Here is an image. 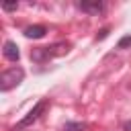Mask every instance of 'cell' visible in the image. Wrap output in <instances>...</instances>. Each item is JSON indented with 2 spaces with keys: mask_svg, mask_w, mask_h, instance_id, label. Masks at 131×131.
Masks as SVG:
<instances>
[{
  "mask_svg": "<svg viewBox=\"0 0 131 131\" xmlns=\"http://www.w3.org/2000/svg\"><path fill=\"white\" fill-rule=\"evenodd\" d=\"M68 49H70L68 43H53L51 47H37V49L31 51V59H35V61H45V59H49V57L63 55Z\"/></svg>",
  "mask_w": 131,
  "mask_h": 131,
  "instance_id": "1",
  "label": "cell"
},
{
  "mask_svg": "<svg viewBox=\"0 0 131 131\" xmlns=\"http://www.w3.org/2000/svg\"><path fill=\"white\" fill-rule=\"evenodd\" d=\"M86 125L84 123H78V121H68L66 125H63V131H82Z\"/></svg>",
  "mask_w": 131,
  "mask_h": 131,
  "instance_id": "7",
  "label": "cell"
},
{
  "mask_svg": "<svg viewBox=\"0 0 131 131\" xmlns=\"http://www.w3.org/2000/svg\"><path fill=\"white\" fill-rule=\"evenodd\" d=\"M23 78H25V70H23V68H8V70H4L2 76H0V88L6 92V90H10V88L18 86V84L23 82Z\"/></svg>",
  "mask_w": 131,
  "mask_h": 131,
  "instance_id": "2",
  "label": "cell"
},
{
  "mask_svg": "<svg viewBox=\"0 0 131 131\" xmlns=\"http://www.w3.org/2000/svg\"><path fill=\"white\" fill-rule=\"evenodd\" d=\"M45 108H47V100H39V102H37V104H35V106L27 113V117H25V119H20L18 129H20V127H29L31 123H35V121H37V119L45 113Z\"/></svg>",
  "mask_w": 131,
  "mask_h": 131,
  "instance_id": "3",
  "label": "cell"
},
{
  "mask_svg": "<svg viewBox=\"0 0 131 131\" xmlns=\"http://www.w3.org/2000/svg\"><path fill=\"white\" fill-rule=\"evenodd\" d=\"M78 6H80V10H84L88 14H100L104 10V4L98 2V0H94V2H80Z\"/></svg>",
  "mask_w": 131,
  "mask_h": 131,
  "instance_id": "4",
  "label": "cell"
},
{
  "mask_svg": "<svg viewBox=\"0 0 131 131\" xmlns=\"http://www.w3.org/2000/svg\"><path fill=\"white\" fill-rule=\"evenodd\" d=\"M117 47H119V49H125V47H131V35H125L123 39H119V43H117Z\"/></svg>",
  "mask_w": 131,
  "mask_h": 131,
  "instance_id": "8",
  "label": "cell"
},
{
  "mask_svg": "<svg viewBox=\"0 0 131 131\" xmlns=\"http://www.w3.org/2000/svg\"><path fill=\"white\" fill-rule=\"evenodd\" d=\"M2 53H4V57H6V59H10V61H18V57H20L18 47H16V43H12V41H6V43H4Z\"/></svg>",
  "mask_w": 131,
  "mask_h": 131,
  "instance_id": "5",
  "label": "cell"
},
{
  "mask_svg": "<svg viewBox=\"0 0 131 131\" xmlns=\"http://www.w3.org/2000/svg\"><path fill=\"white\" fill-rule=\"evenodd\" d=\"M106 35H108V29H102V31H100V35H98V39H104Z\"/></svg>",
  "mask_w": 131,
  "mask_h": 131,
  "instance_id": "10",
  "label": "cell"
},
{
  "mask_svg": "<svg viewBox=\"0 0 131 131\" xmlns=\"http://www.w3.org/2000/svg\"><path fill=\"white\" fill-rule=\"evenodd\" d=\"M123 129H125V131H131V121H127V123L123 125Z\"/></svg>",
  "mask_w": 131,
  "mask_h": 131,
  "instance_id": "11",
  "label": "cell"
},
{
  "mask_svg": "<svg viewBox=\"0 0 131 131\" xmlns=\"http://www.w3.org/2000/svg\"><path fill=\"white\" fill-rule=\"evenodd\" d=\"M2 8H4V10H14V8H16V4H4Z\"/></svg>",
  "mask_w": 131,
  "mask_h": 131,
  "instance_id": "9",
  "label": "cell"
},
{
  "mask_svg": "<svg viewBox=\"0 0 131 131\" xmlns=\"http://www.w3.org/2000/svg\"><path fill=\"white\" fill-rule=\"evenodd\" d=\"M45 33H47V29L43 25H33V27L25 29V37H29V39H41V37H45Z\"/></svg>",
  "mask_w": 131,
  "mask_h": 131,
  "instance_id": "6",
  "label": "cell"
}]
</instances>
